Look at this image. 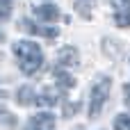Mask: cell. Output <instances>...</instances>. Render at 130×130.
<instances>
[{"mask_svg":"<svg viewBox=\"0 0 130 130\" xmlns=\"http://www.w3.org/2000/svg\"><path fill=\"white\" fill-rule=\"evenodd\" d=\"M25 130H55V117L50 112H39L27 121Z\"/></svg>","mask_w":130,"mask_h":130,"instance_id":"3957f363","label":"cell"},{"mask_svg":"<svg viewBox=\"0 0 130 130\" xmlns=\"http://www.w3.org/2000/svg\"><path fill=\"white\" fill-rule=\"evenodd\" d=\"M114 130H130V114H119L114 119Z\"/></svg>","mask_w":130,"mask_h":130,"instance_id":"7c38bea8","label":"cell"},{"mask_svg":"<svg viewBox=\"0 0 130 130\" xmlns=\"http://www.w3.org/2000/svg\"><path fill=\"white\" fill-rule=\"evenodd\" d=\"M94 5H96V0H75V11H78L82 18H91Z\"/></svg>","mask_w":130,"mask_h":130,"instance_id":"9c48e42d","label":"cell"},{"mask_svg":"<svg viewBox=\"0 0 130 130\" xmlns=\"http://www.w3.org/2000/svg\"><path fill=\"white\" fill-rule=\"evenodd\" d=\"M103 46H105V53H107L110 57H114V59H119V57L123 55V48H119L112 39H105V41H103Z\"/></svg>","mask_w":130,"mask_h":130,"instance_id":"30bf717a","label":"cell"},{"mask_svg":"<svg viewBox=\"0 0 130 130\" xmlns=\"http://www.w3.org/2000/svg\"><path fill=\"white\" fill-rule=\"evenodd\" d=\"M16 101H18L21 107H30V105H37V94H34V89L30 85H23L16 91Z\"/></svg>","mask_w":130,"mask_h":130,"instance_id":"8992f818","label":"cell"},{"mask_svg":"<svg viewBox=\"0 0 130 130\" xmlns=\"http://www.w3.org/2000/svg\"><path fill=\"white\" fill-rule=\"evenodd\" d=\"M57 62L62 69H71V66H78L80 64V55H78V48L73 46H64L59 53H57Z\"/></svg>","mask_w":130,"mask_h":130,"instance_id":"277c9868","label":"cell"},{"mask_svg":"<svg viewBox=\"0 0 130 130\" xmlns=\"http://www.w3.org/2000/svg\"><path fill=\"white\" fill-rule=\"evenodd\" d=\"M55 80H57V87L59 89H73L75 87V78L71 75V73H66L64 69H55Z\"/></svg>","mask_w":130,"mask_h":130,"instance_id":"ba28073f","label":"cell"},{"mask_svg":"<svg viewBox=\"0 0 130 130\" xmlns=\"http://www.w3.org/2000/svg\"><path fill=\"white\" fill-rule=\"evenodd\" d=\"M2 41H5V34H2V32H0V43H2Z\"/></svg>","mask_w":130,"mask_h":130,"instance_id":"ac0fdd59","label":"cell"},{"mask_svg":"<svg viewBox=\"0 0 130 130\" xmlns=\"http://www.w3.org/2000/svg\"><path fill=\"white\" fill-rule=\"evenodd\" d=\"M110 87H112V80L105 75V78H98L94 85H91V94H89V119H96L101 112H103V105L110 96Z\"/></svg>","mask_w":130,"mask_h":130,"instance_id":"7a4b0ae2","label":"cell"},{"mask_svg":"<svg viewBox=\"0 0 130 130\" xmlns=\"http://www.w3.org/2000/svg\"><path fill=\"white\" fill-rule=\"evenodd\" d=\"M59 103V91L55 87H43V91L37 96V105H43V107H53Z\"/></svg>","mask_w":130,"mask_h":130,"instance_id":"52a82bcc","label":"cell"},{"mask_svg":"<svg viewBox=\"0 0 130 130\" xmlns=\"http://www.w3.org/2000/svg\"><path fill=\"white\" fill-rule=\"evenodd\" d=\"M80 110V103H64V107H62V114L66 117V119H71L75 112Z\"/></svg>","mask_w":130,"mask_h":130,"instance_id":"9a60e30c","label":"cell"},{"mask_svg":"<svg viewBox=\"0 0 130 130\" xmlns=\"http://www.w3.org/2000/svg\"><path fill=\"white\" fill-rule=\"evenodd\" d=\"M34 16L39 21H43V23H55V21L62 18L59 16V9L55 5H39V7H34Z\"/></svg>","mask_w":130,"mask_h":130,"instance_id":"5b68a950","label":"cell"},{"mask_svg":"<svg viewBox=\"0 0 130 130\" xmlns=\"http://www.w3.org/2000/svg\"><path fill=\"white\" fill-rule=\"evenodd\" d=\"M112 7L117 11H130V0H112Z\"/></svg>","mask_w":130,"mask_h":130,"instance_id":"2e32d148","label":"cell"},{"mask_svg":"<svg viewBox=\"0 0 130 130\" xmlns=\"http://www.w3.org/2000/svg\"><path fill=\"white\" fill-rule=\"evenodd\" d=\"M126 103H128V107H130V85L126 87Z\"/></svg>","mask_w":130,"mask_h":130,"instance_id":"e0dca14e","label":"cell"},{"mask_svg":"<svg viewBox=\"0 0 130 130\" xmlns=\"http://www.w3.org/2000/svg\"><path fill=\"white\" fill-rule=\"evenodd\" d=\"M114 23L119 27H130V11H117L114 14Z\"/></svg>","mask_w":130,"mask_h":130,"instance_id":"4fadbf2b","label":"cell"},{"mask_svg":"<svg viewBox=\"0 0 130 130\" xmlns=\"http://www.w3.org/2000/svg\"><path fill=\"white\" fill-rule=\"evenodd\" d=\"M11 16V0H0V21H7Z\"/></svg>","mask_w":130,"mask_h":130,"instance_id":"5bb4252c","label":"cell"},{"mask_svg":"<svg viewBox=\"0 0 130 130\" xmlns=\"http://www.w3.org/2000/svg\"><path fill=\"white\" fill-rule=\"evenodd\" d=\"M11 50H14V57L25 75H34L43 66V53L34 41H16Z\"/></svg>","mask_w":130,"mask_h":130,"instance_id":"6da1fadb","label":"cell"},{"mask_svg":"<svg viewBox=\"0 0 130 130\" xmlns=\"http://www.w3.org/2000/svg\"><path fill=\"white\" fill-rule=\"evenodd\" d=\"M5 101H7V94H5V91H0V121H2V119H7V123H9V126H14V123H16V119H14L11 114H7V112H5Z\"/></svg>","mask_w":130,"mask_h":130,"instance_id":"8fae6325","label":"cell"}]
</instances>
